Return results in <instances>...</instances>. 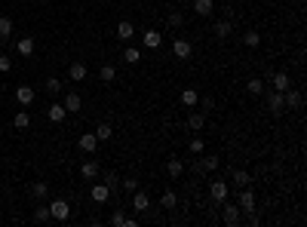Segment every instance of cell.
<instances>
[{
  "label": "cell",
  "mask_w": 307,
  "mask_h": 227,
  "mask_svg": "<svg viewBox=\"0 0 307 227\" xmlns=\"http://www.w3.org/2000/svg\"><path fill=\"white\" fill-rule=\"evenodd\" d=\"M221 206H224L221 218H224V224H227V227H236V224L243 221V212H240V206H236V203H227V200H224Z\"/></svg>",
  "instance_id": "obj_1"
},
{
  "label": "cell",
  "mask_w": 307,
  "mask_h": 227,
  "mask_svg": "<svg viewBox=\"0 0 307 227\" xmlns=\"http://www.w3.org/2000/svg\"><path fill=\"white\" fill-rule=\"evenodd\" d=\"M264 105L270 114H283L286 111V105H283V92H277V89H267L264 92Z\"/></svg>",
  "instance_id": "obj_2"
},
{
  "label": "cell",
  "mask_w": 307,
  "mask_h": 227,
  "mask_svg": "<svg viewBox=\"0 0 307 227\" xmlns=\"http://www.w3.org/2000/svg\"><path fill=\"white\" fill-rule=\"evenodd\" d=\"M236 206H240V212L243 215H249V212H255L258 206H255V194L249 187H240V200H236Z\"/></svg>",
  "instance_id": "obj_3"
},
{
  "label": "cell",
  "mask_w": 307,
  "mask_h": 227,
  "mask_svg": "<svg viewBox=\"0 0 307 227\" xmlns=\"http://www.w3.org/2000/svg\"><path fill=\"white\" fill-rule=\"evenodd\" d=\"M49 215H52L55 221H68V215H71L68 200H52V203H49Z\"/></svg>",
  "instance_id": "obj_4"
},
{
  "label": "cell",
  "mask_w": 307,
  "mask_h": 227,
  "mask_svg": "<svg viewBox=\"0 0 307 227\" xmlns=\"http://www.w3.org/2000/svg\"><path fill=\"white\" fill-rule=\"evenodd\" d=\"M227 190H231V187H227V181H218V178H215L212 184H209V197H212V203H224V200H227Z\"/></svg>",
  "instance_id": "obj_5"
},
{
  "label": "cell",
  "mask_w": 307,
  "mask_h": 227,
  "mask_svg": "<svg viewBox=\"0 0 307 227\" xmlns=\"http://www.w3.org/2000/svg\"><path fill=\"white\" fill-rule=\"evenodd\" d=\"M283 105H286L289 111H298L301 105H304V98H301V92H298V89H286V92H283Z\"/></svg>",
  "instance_id": "obj_6"
},
{
  "label": "cell",
  "mask_w": 307,
  "mask_h": 227,
  "mask_svg": "<svg viewBox=\"0 0 307 227\" xmlns=\"http://www.w3.org/2000/svg\"><path fill=\"white\" fill-rule=\"evenodd\" d=\"M190 52H194L190 40H185V37H175V43H172V55H175V59H190Z\"/></svg>",
  "instance_id": "obj_7"
},
{
  "label": "cell",
  "mask_w": 307,
  "mask_h": 227,
  "mask_svg": "<svg viewBox=\"0 0 307 227\" xmlns=\"http://www.w3.org/2000/svg\"><path fill=\"white\" fill-rule=\"evenodd\" d=\"M166 175L169 178H181L185 175V160H181V157H169L166 160Z\"/></svg>",
  "instance_id": "obj_8"
},
{
  "label": "cell",
  "mask_w": 307,
  "mask_h": 227,
  "mask_svg": "<svg viewBox=\"0 0 307 227\" xmlns=\"http://www.w3.org/2000/svg\"><path fill=\"white\" fill-rule=\"evenodd\" d=\"M132 209H135V212H147V209H151V197H147L142 187L132 190Z\"/></svg>",
  "instance_id": "obj_9"
},
{
  "label": "cell",
  "mask_w": 307,
  "mask_h": 227,
  "mask_svg": "<svg viewBox=\"0 0 307 227\" xmlns=\"http://www.w3.org/2000/svg\"><path fill=\"white\" fill-rule=\"evenodd\" d=\"M16 101H19L22 108H28L31 101H34V89H31L28 83H19V86H16Z\"/></svg>",
  "instance_id": "obj_10"
},
{
  "label": "cell",
  "mask_w": 307,
  "mask_h": 227,
  "mask_svg": "<svg viewBox=\"0 0 307 227\" xmlns=\"http://www.w3.org/2000/svg\"><path fill=\"white\" fill-rule=\"evenodd\" d=\"M80 175H83L86 181H95V178L101 175V166H98L95 160H83V166H80Z\"/></svg>",
  "instance_id": "obj_11"
},
{
  "label": "cell",
  "mask_w": 307,
  "mask_h": 227,
  "mask_svg": "<svg viewBox=\"0 0 307 227\" xmlns=\"http://www.w3.org/2000/svg\"><path fill=\"white\" fill-rule=\"evenodd\" d=\"M142 43H144L147 49H157V46L163 43V34H160V31H154V28H147V31L142 34Z\"/></svg>",
  "instance_id": "obj_12"
},
{
  "label": "cell",
  "mask_w": 307,
  "mask_h": 227,
  "mask_svg": "<svg viewBox=\"0 0 307 227\" xmlns=\"http://www.w3.org/2000/svg\"><path fill=\"white\" fill-rule=\"evenodd\" d=\"M77 144H80V151H86V154H95V147H98L101 141L95 138V132H83V135H80V141H77Z\"/></svg>",
  "instance_id": "obj_13"
},
{
  "label": "cell",
  "mask_w": 307,
  "mask_h": 227,
  "mask_svg": "<svg viewBox=\"0 0 307 227\" xmlns=\"http://www.w3.org/2000/svg\"><path fill=\"white\" fill-rule=\"evenodd\" d=\"M86 65L83 62H71V65H68V77H71V80L74 83H80V80H86Z\"/></svg>",
  "instance_id": "obj_14"
},
{
  "label": "cell",
  "mask_w": 307,
  "mask_h": 227,
  "mask_svg": "<svg viewBox=\"0 0 307 227\" xmlns=\"http://www.w3.org/2000/svg\"><path fill=\"white\" fill-rule=\"evenodd\" d=\"M231 31H234L231 19H218V22H215V28H212V34H215L218 40H227V37H231Z\"/></svg>",
  "instance_id": "obj_15"
},
{
  "label": "cell",
  "mask_w": 307,
  "mask_h": 227,
  "mask_svg": "<svg viewBox=\"0 0 307 227\" xmlns=\"http://www.w3.org/2000/svg\"><path fill=\"white\" fill-rule=\"evenodd\" d=\"M270 86H274L277 92H286V89L292 86V80H289V74H286V71H277L274 77H270Z\"/></svg>",
  "instance_id": "obj_16"
},
{
  "label": "cell",
  "mask_w": 307,
  "mask_h": 227,
  "mask_svg": "<svg viewBox=\"0 0 307 227\" xmlns=\"http://www.w3.org/2000/svg\"><path fill=\"white\" fill-rule=\"evenodd\" d=\"M203 126H206V114H203V111L188 114V129H190V132H200Z\"/></svg>",
  "instance_id": "obj_17"
},
{
  "label": "cell",
  "mask_w": 307,
  "mask_h": 227,
  "mask_svg": "<svg viewBox=\"0 0 307 227\" xmlns=\"http://www.w3.org/2000/svg\"><path fill=\"white\" fill-rule=\"evenodd\" d=\"M62 105H65V111H68V114H77V111H80V108H83V98H80V95H77V92H68V95H65V101H62Z\"/></svg>",
  "instance_id": "obj_18"
},
{
  "label": "cell",
  "mask_w": 307,
  "mask_h": 227,
  "mask_svg": "<svg viewBox=\"0 0 307 227\" xmlns=\"http://www.w3.org/2000/svg\"><path fill=\"white\" fill-rule=\"evenodd\" d=\"M194 13L203 16V19L212 16V13H215V0H194Z\"/></svg>",
  "instance_id": "obj_19"
},
{
  "label": "cell",
  "mask_w": 307,
  "mask_h": 227,
  "mask_svg": "<svg viewBox=\"0 0 307 227\" xmlns=\"http://www.w3.org/2000/svg\"><path fill=\"white\" fill-rule=\"evenodd\" d=\"M132 37H135V25H132V22H120V25H117V40L126 43Z\"/></svg>",
  "instance_id": "obj_20"
},
{
  "label": "cell",
  "mask_w": 307,
  "mask_h": 227,
  "mask_svg": "<svg viewBox=\"0 0 307 227\" xmlns=\"http://www.w3.org/2000/svg\"><path fill=\"white\" fill-rule=\"evenodd\" d=\"M16 52L19 55H34V37H19V43H16Z\"/></svg>",
  "instance_id": "obj_21"
},
{
  "label": "cell",
  "mask_w": 307,
  "mask_h": 227,
  "mask_svg": "<svg viewBox=\"0 0 307 227\" xmlns=\"http://www.w3.org/2000/svg\"><path fill=\"white\" fill-rule=\"evenodd\" d=\"M98 77H101V83H114V80H117V68H114V65H101Z\"/></svg>",
  "instance_id": "obj_22"
},
{
  "label": "cell",
  "mask_w": 307,
  "mask_h": 227,
  "mask_svg": "<svg viewBox=\"0 0 307 227\" xmlns=\"http://www.w3.org/2000/svg\"><path fill=\"white\" fill-rule=\"evenodd\" d=\"M108 197H111V190H108L105 181H101V184H93V200L95 203H108Z\"/></svg>",
  "instance_id": "obj_23"
},
{
  "label": "cell",
  "mask_w": 307,
  "mask_h": 227,
  "mask_svg": "<svg viewBox=\"0 0 307 227\" xmlns=\"http://www.w3.org/2000/svg\"><path fill=\"white\" fill-rule=\"evenodd\" d=\"M246 89L252 95H264V80H261V77H249L246 80Z\"/></svg>",
  "instance_id": "obj_24"
},
{
  "label": "cell",
  "mask_w": 307,
  "mask_h": 227,
  "mask_svg": "<svg viewBox=\"0 0 307 227\" xmlns=\"http://www.w3.org/2000/svg\"><path fill=\"white\" fill-rule=\"evenodd\" d=\"M47 117H49L52 123H62V120L68 117V111H65V105H49V111H47Z\"/></svg>",
  "instance_id": "obj_25"
},
{
  "label": "cell",
  "mask_w": 307,
  "mask_h": 227,
  "mask_svg": "<svg viewBox=\"0 0 307 227\" xmlns=\"http://www.w3.org/2000/svg\"><path fill=\"white\" fill-rule=\"evenodd\" d=\"M9 37H13V19L0 16V40H9Z\"/></svg>",
  "instance_id": "obj_26"
},
{
  "label": "cell",
  "mask_w": 307,
  "mask_h": 227,
  "mask_svg": "<svg viewBox=\"0 0 307 227\" xmlns=\"http://www.w3.org/2000/svg\"><path fill=\"white\" fill-rule=\"evenodd\" d=\"M95 138H98V141H111V138H114L111 123H98V126H95Z\"/></svg>",
  "instance_id": "obj_27"
},
{
  "label": "cell",
  "mask_w": 307,
  "mask_h": 227,
  "mask_svg": "<svg viewBox=\"0 0 307 227\" xmlns=\"http://www.w3.org/2000/svg\"><path fill=\"white\" fill-rule=\"evenodd\" d=\"M160 206H163V209H175V206H178V194H175V190H163Z\"/></svg>",
  "instance_id": "obj_28"
},
{
  "label": "cell",
  "mask_w": 307,
  "mask_h": 227,
  "mask_svg": "<svg viewBox=\"0 0 307 227\" xmlns=\"http://www.w3.org/2000/svg\"><path fill=\"white\" fill-rule=\"evenodd\" d=\"M31 194L37 197V200H47V197H49V184H47V181H34V184H31Z\"/></svg>",
  "instance_id": "obj_29"
},
{
  "label": "cell",
  "mask_w": 307,
  "mask_h": 227,
  "mask_svg": "<svg viewBox=\"0 0 307 227\" xmlns=\"http://www.w3.org/2000/svg\"><path fill=\"white\" fill-rule=\"evenodd\" d=\"M197 101H200L197 89H185V92H181V105L185 108H197Z\"/></svg>",
  "instance_id": "obj_30"
},
{
  "label": "cell",
  "mask_w": 307,
  "mask_h": 227,
  "mask_svg": "<svg viewBox=\"0 0 307 227\" xmlns=\"http://www.w3.org/2000/svg\"><path fill=\"white\" fill-rule=\"evenodd\" d=\"M231 181H234L236 187H249V181H252V175H249V172H243V169H236V172L231 175Z\"/></svg>",
  "instance_id": "obj_31"
},
{
  "label": "cell",
  "mask_w": 307,
  "mask_h": 227,
  "mask_svg": "<svg viewBox=\"0 0 307 227\" xmlns=\"http://www.w3.org/2000/svg\"><path fill=\"white\" fill-rule=\"evenodd\" d=\"M31 218L37 221V224H47V221L52 218V215H49V206H37V209H34V215H31Z\"/></svg>",
  "instance_id": "obj_32"
},
{
  "label": "cell",
  "mask_w": 307,
  "mask_h": 227,
  "mask_svg": "<svg viewBox=\"0 0 307 227\" xmlns=\"http://www.w3.org/2000/svg\"><path fill=\"white\" fill-rule=\"evenodd\" d=\"M13 126H16V129H28V126H31L28 111H19V114H16V117H13Z\"/></svg>",
  "instance_id": "obj_33"
},
{
  "label": "cell",
  "mask_w": 307,
  "mask_h": 227,
  "mask_svg": "<svg viewBox=\"0 0 307 227\" xmlns=\"http://www.w3.org/2000/svg\"><path fill=\"white\" fill-rule=\"evenodd\" d=\"M123 62H126V65H139V62H142V49L129 46L126 52H123Z\"/></svg>",
  "instance_id": "obj_34"
},
{
  "label": "cell",
  "mask_w": 307,
  "mask_h": 227,
  "mask_svg": "<svg viewBox=\"0 0 307 227\" xmlns=\"http://www.w3.org/2000/svg\"><path fill=\"white\" fill-rule=\"evenodd\" d=\"M243 43H246L249 49H255L258 43H261V34H258V31H246V34H243Z\"/></svg>",
  "instance_id": "obj_35"
},
{
  "label": "cell",
  "mask_w": 307,
  "mask_h": 227,
  "mask_svg": "<svg viewBox=\"0 0 307 227\" xmlns=\"http://www.w3.org/2000/svg\"><path fill=\"white\" fill-rule=\"evenodd\" d=\"M200 160H203V169H206V172H215V169L221 166L218 157H200Z\"/></svg>",
  "instance_id": "obj_36"
},
{
  "label": "cell",
  "mask_w": 307,
  "mask_h": 227,
  "mask_svg": "<svg viewBox=\"0 0 307 227\" xmlns=\"http://www.w3.org/2000/svg\"><path fill=\"white\" fill-rule=\"evenodd\" d=\"M47 92L49 95H59L62 92V80H59V77H49V80H47Z\"/></svg>",
  "instance_id": "obj_37"
},
{
  "label": "cell",
  "mask_w": 307,
  "mask_h": 227,
  "mask_svg": "<svg viewBox=\"0 0 307 227\" xmlns=\"http://www.w3.org/2000/svg\"><path fill=\"white\" fill-rule=\"evenodd\" d=\"M101 181L108 184V190H117V187H120V178L114 175V172H105V175H101Z\"/></svg>",
  "instance_id": "obj_38"
},
{
  "label": "cell",
  "mask_w": 307,
  "mask_h": 227,
  "mask_svg": "<svg viewBox=\"0 0 307 227\" xmlns=\"http://www.w3.org/2000/svg\"><path fill=\"white\" fill-rule=\"evenodd\" d=\"M185 25V16L178 13V9H172V13H169V28H181Z\"/></svg>",
  "instance_id": "obj_39"
},
{
  "label": "cell",
  "mask_w": 307,
  "mask_h": 227,
  "mask_svg": "<svg viewBox=\"0 0 307 227\" xmlns=\"http://www.w3.org/2000/svg\"><path fill=\"white\" fill-rule=\"evenodd\" d=\"M111 224H114V227H123V224H126V215H123V209H117V212L111 215Z\"/></svg>",
  "instance_id": "obj_40"
},
{
  "label": "cell",
  "mask_w": 307,
  "mask_h": 227,
  "mask_svg": "<svg viewBox=\"0 0 307 227\" xmlns=\"http://www.w3.org/2000/svg\"><path fill=\"white\" fill-rule=\"evenodd\" d=\"M120 184H123V190H129V194H132V190H139V178H123Z\"/></svg>",
  "instance_id": "obj_41"
},
{
  "label": "cell",
  "mask_w": 307,
  "mask_h": 227,
  "mask_svg": "<svg viewBox=\"0 0 307 227\" xmlns=\"http://www.w3.org/2000/svg\"><path fill=\"white\" fill-rule=\"evenodd\" d=\"M190 154H203V147H206V144H203V138H190Z\"/></svg>",
  "instance_id": "obj_42"
},
{
  "label": "cell",
  "mask_w": 307,
  "mask_h": 227,
  "mask_svg": "<svg viewBox=\"0 0 307 227\" xmlns=\"http://www.w3.org/2000/svg\"><path fill=\"white\" fill-rule=\"evenodd\" d=\"M197 108H203V114H206V111H212V108H215V101L206 95V98H200V101H197Z\"/></svg>",
  "instance_id": "obj_43"
},
{
  "label": "cell",
  "mask_w": 307,
  "mask_h": 227,
  "mask_svg": "<svg viewBox=\"0 0 307 227\" xmlns=\"http://www.w3.org/2000/svg\"><path fill=\"white\" fill-rule=\"evenodd\" d=\"M190 169H194V175H206V169H203V160H190Z\"/></svg>",
  "instance_id": "obj_44"
},
{
  "label": "cell",
  "mask_w": 307,
  "mask_h": 227,
  "mask_svg": "<svg viewBox=\"0 0 307 227\" xmlns=\"http://www.w3.org/2000/svg\"><path fill=\"white\" fill-rule=\"evenodd\" d=\"M9 68H13V62H9V55H0V74H6Z\"/></svg>",
  "instance_id": "obj_45"
},
{
  "label": "cell",
  "mask_w": 307,
  "mask_h": 227,
  "mask_svg": "<svg viewBox=\"0 0 307 227\" xmlns=\"http://www.w3.org/2000/svg\"><path fill=\"white\" fill-rule=\"evenodd\" d=\"M0 224H3V218H0Z\"/></svg>",
  "instance_id": "obj_46"
}]
</instances>
